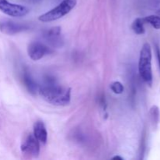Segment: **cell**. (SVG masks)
I'll return each mask as SVG.
<instances>
[{"mask_svg": "<svg viewBox=\"0 0 160 160\" xmlns=\"http://www.w3.org/2000/svg\"><path fill=\"white\" fill-rule=\"evenodd\" d=\"M38 92L45 101L54 106H63L70 102L71 89L59 85L52 77L45 78V83L39 87Z\"/></svg>", "mask_w": 160, "mask_h": 160, "instance_id": "6da1fadb", "label": "cell"}, {"mask_svg": "<svg viewBox=\"0 0 160 160\" xmlns=\"http://www.w3.org/2000/svg\"><path fill=\"white\" fill-rule=\"evenodd\" d=\"M138 70L142 79L149 87H152L153 83L152 70V48L148 42L144 44L141 49Z\"/></svg>", "mask_w": 160, "mask_h": 160, "instance_id": "7a4b0ae2", "label": "cell"}, {"mask_svg": "<svg viewBox=\"0 0 160 160\" xmlns=\"http://www.w3.org/2000/svg\"><path fill=\"white\" fill-rule=\"evenodd\" d=\"M77 0H63L56 7L53 8L48 12L42 14L38 20L43 23L57 20L68 14L76 6Z\"/></svg>", "mask_w": 160, "mask_h": 160, "instance_id": "3957f363", "label": "cell"}, {"mask_svg": "<svg viewBox=\"0 0 160 160\" xmlns=\"http://www.w3.org/2000/svg\"><path fill=\"white\" fill-rule=\"evenodd\" d=\"M28 29H30V26L27 23L16 22L10 19L4 18V17L0 18V31L5 34L13 35Z\"/></svg>", "mask_w": 160, "mask_h": 160, "instance_id": "277c9868", "label": "cell"}, {"mask_svg": "<svg viewBox=\"0 0 160 160\" xmlns=\"http://www.w3.org/2000/svg\"><path fill=\"white\" fill-rule=\"evenodd\" d=\"M0 10L6 15L12 17H22L29 12L26 6L11 3L7 0H0Z\"/></svg>", "mask_w": 160, "mask_h": 160, "instance_id": "5b68a950", "label": "cell"}, {"mask_svg": "<svg viewBox=\"0 0 160 160\" xmlns=\"http://www.w3.org/2000/svg\"><path fill=\"white\" fill-rule=\"evenodd\" d=\"M20 148L23 153L34 157H37L40 152L39 142L33 134H29L27 135L22 142Z\"/></svg>", "mask_w": 160, "mask_h": 160, "instance_id": "8992f818", "label": "cell"}, {"mask_svg": "<svg viewBox=\"0 0 160 160\" xmlns=\"http://www.w3.org/2000/svg\"><path fill=\"white\" fill-rule=\"evenodd\" d=\"M52 52V51L51 48L44 44L38 42H31L28 47V56L34 61H38L42 59L45 55L49 54Z\"/></svg>", "mask_w": 160, "mask_h": 160, "instance_id": "52a82bcc", "label": "cell"}, {"mask_svg": "<svg viewBox=\"0 0 160 160\" xmlns=\"http://www.w3.org/2000/svg\"><path fill=\"white\" fill-rule=\"evenodd\" d=\"M44 38L53 46H60L62 43L61 39V28L54 27L46 31L44 34Z\"/></svg>", "mask_w": 160, "mask_h": 160, "instance_id": "ba28073f", "label": "cell"}, {"mask_svg": "<svg viewBox=\"0 0 160 160\" xmlns=\"http://www.w3.org/2000/svg\"><path fill=\"white\" fill-rule=\"evenodd\" d=\"M33 131H34L33 134L39 142L43 144L46 143L47 138H48V133H47L46 128H45L43 122L41 121V120L36 121L34 123Z\"/></svg>", "mask_w": 160, "mask_h": 160, "instance_id": "9c48e42d", "label": "cell"}, {"mask_svg": "<svg viewBox=\"0 0 160 160\" xmlns=\"http://www.w3.org/2000/svg\"><path fill=\"white\" fill-rule=\"evenodd\" d=\"M23 82L27 90L29 92V93L32 94V95H35L38 92L39 86L38 85L37 83L34 80V78L31 77V75L28 72L26 71L23 73Z\"/></svg>", "mask_w": 160, "mask_h": 160, "instance_id": "30bf717a", "label": "cell"}, {"mask_svg": "<svg viewBox=\"0 0 160 160\" xmlns=\"http://www.w3.org/2000/svg\"><path fill=\"white\" fill-rule=\"evenodd\" d=\"M145 21L142 18H136L131 25V28L134 32L137 34H144L145 32Z\"/></svg>", "mask_w": 160, "mask_h": 160, "instance_id": "8fae6325", "label": "cell"}, {"mask_svg": "<svg viewBox=\"0 0 160 160\" xmlns=\"http://www.w3.org/2000/svg\"><path fill=\"white\" fill-rule=\"evenodd\" d=\"M144 19L145 23L151 24L155 29H160V16L159 15H149L145 17Z\"/></svg>", "mask_w": 160, "mask_h": 160, "instance_id": "7c38bea8", "label": "cell"}, {"mask_svg": "<svg viewBox=\"0 0 160 160\" xmlns=\"http://www.w3.org/2000/svg\"><path fill=\"white\" fill-rule=\"evenodd\" d=\"M150 114V119L152 123L153 126L156 128V126L159 123V107L156 106H152L150 109L149 111Z\"/></svg>", "mask_w": 160, "mask_h": 160, "instance_id": "4fadbf2b", "label": "cell"}, {"mask_svg": "<svg viewBox=\"0 0 160 160\" xmlns=\"http://www.w3.org/2000/svg\"><path fill=\"white\" fill-rule=\"evenodd\" d=\"M110 88L113 92V93L117 94V95L122 94L123 91H124V87H123L122 83H120V81H114V82H112L110 84Z\"/></svg>", "mask_w": 160, "mask_h": 160, "instance_id": "5bb4252c", "label": "cell"}, {"mask_svg": "<svg viewBox=\"0 0 160 160\" xmlns=\"http://www.w3.org/2000/svg\"><path fill=\"white\" fill-rule=\"evenodd\" d=\"M156 57H157L158 62H159V69H160V49L158 45H156Z\"/></svg>", "mask_w": 160, "mask_h": 160, "instance_id": "9a60e30c", "label": "cell"}, {"mask_svg": "<svg viewBox=\"0 0 160 160\" xmlns=\"http://www.w3.org/2000/svg\"><path fill=\"white\" fill-rule=\"evenodd\" d=\"M112 159H120V160H123V158L120 157V156H114V157H112Z\"/></svg>", "mask_w": 160, "mask_h": 160, "instance_id": "2e32d148", "label": "cell"}, {"mask_svg": "<svg viewBox=\"0 0 160 160\" xmlns=\"http://www.w3.org/2000/svg\"><path fill=\"white\" fill-rule=\"evenodd\" d=\"M156 13H157V15L160 16V9H158V10L156 11Z\"/></svg>", "mask_w": 160, "mask_h": 160, "instance_id": "e0dca14e", "label": "cell"}, {"mask_svg": "<svg viewBox=\"0 0 160 160\" xmlns=\"http://www.w3.org/2000/svg\"><path fill=\"white\" fill-rule=\"evenodd\" d=\"M33 1H34V2H39V1H40V0H33Z\"/></svg>", "mask_w": 160, "mask_h": 160, "instance_id": "ac0fdd59", "label": "cell"}]
</instances>
